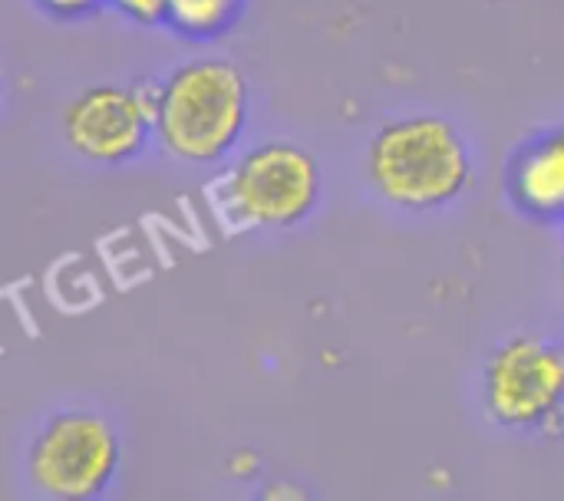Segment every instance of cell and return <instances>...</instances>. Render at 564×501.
Listing matches in <instances>:
<instances>
[{"mask_svg": "<svg viewBox=\"0 0 564 501\" xmlns=\"http://www.w3.org/2000/svg\"><path fill=\"white\" fill-rule=\"evenodd\" d=\"M489 416L516 433H558L564 426V347L516 334L492 350L486 373Z\"/></svg>", "mask_w": 564, "mask_h": 501, "instance_id": "obj_4", "label": "cell"}, {"mask_svg": "<svg viewBox=\"0 0 564 501\" xmlns=\"http://www.w3.org/2000/svg\"><path fill=\"white\" fill-rule=\"evenodd\" d=\"M109 7L142 26L165 23V17H169V0H109Z\"/></svg>", "mask_w": 564, "mask_h": 501, "instance_id": "obj_9", "label": "cell"}, {"mask_svg": "<svg viewBox=\"0 0 564 501\" xmlns=\"http://www.w3.org/2000/svg\"><path fill=\"white\" fill-rule=\"evenodd\" d=\"M321 202V165L297 142H264L221 178V205L245 228H294Z\"/></svg>", "mask_w": 564, "mask_h": 501, "instance_id": "obj_3", "label": "cell"}, {"mask_svg": "<svg viewBox=\"0 0 564 501\" xmlns=\"http://www.w3.org/2000/svg\"><path fill=\"white\" fill-rule=\"evenodd\" d=\"M241 10V0H169V17L182 36L188 40H208L225 33Z\"/></svg>", "mask_w": 564, "mask_h": 501, "instance_id": "obj_8", "label": "cell"}, {"mask_svg": "<svg viewBox=\"0 0 564 501\" xmlns=\"http://www.w3.org/2000/svg\"><path fill=\"white\" fill-rule=\"evenodd\" d=\"M102 3H109V0H36V7L46 10L56 20H83V17H93Z\"/></svg>", "mask_w": 564, "mask_h": 501, "instance_id": "obj_10", "label": "cell"}, {"mask_svg": "<svg viewBox=\"0 0 564 501\" xmlns=\"http://www.w3.org/2000/svg\"><path fill=\"white\" fill-rule=\"evenodd\" d=\"M512 198L532 218H564V135L529 145L512 168Z\"/></svg>", "mask_w": 564, "mask_h": 501, "instance_id": "obj_7", "label": "cell"}, {"mask_svg": "<svg viewBox=\"0 0 564 501\" xmlns=\"http://www.w3.org/2000/svg\"><path fill=\"white\" fill-rule=\"evenodd\" d=\"M558 287H562V297H564V261H562V274H558Z\"/></svg>", "mask_w": 564, "mask_h": 501, "instance_id": "obj_11", "label": "cell"}, {"mask_svg": "<svg viewBox=\"0 0 564 501\" xmlns=\"http://www.w3.org/2000/svg\"><path fill=\"white\" fill-rule=\"evenodd\" d=\"M558 132H562V135H564V126H562V129H558Z\"/></svg>", "mask_w": 564, "mask_h": 501, "instance_id": "obj_12", "label": "cell"}, {"mask_svg": "<svg viewBox=\"0 0 564 501\" xmlns=\"http://www.w3.org/2000/svg\"><path fill=\"white\" fill-rule=\"evenodd\" d=\"M116 469V429L106 416L89 410H63L46 420L26 453V479L43 499H96L106 492Z\"/></svg>", "mask_w": 564, "mask_h": 501, "instance_id": "obj_5", "label": "cell"}, {"mask_svg": "<svg viewBox=\"0 0 564 501\" xmlns=\"http://www.w3.org/2000/svg\"><path fill=\"white\" fill-rule=\"evenodd\" d=\"M159 86H93L63 112L66 145L93 165H122L155 135Z\"/></svg>", "mask_w": 564, "mask_h": 501, "instance_id": "obj_6", "label": "cell"}, {"mask_svg": "<svg viewBox=\"0 0 564 501\" xmlns=\"http://www.w3.org/2000/svg\"><path fill=\"white\" fill-rule=\"evenodd\" d=\"M248 122V79L218 56L175 66L155 96V139L188 165L221 162Z\"/></svg>", "mask_w": 564, "mask_h": 501, "instance_id": "obj_2", "label": "cell"}, {"mask_svg": "<svg viewBox=\"0 0 564 501\" xmlns=\"http://www.w3.org/2000/svg\"><path fill=\"white\" fill-rule=\"evenodd\" d=\"M373 192L406 211H433L456 202L473 178V155L459 129L443 116H403L377 129L367 145Z\"/></svg>", "mask_w": 564, "mask_h": 501, "instance_id": "obj_1", "label": "cell"}]
</instances>
